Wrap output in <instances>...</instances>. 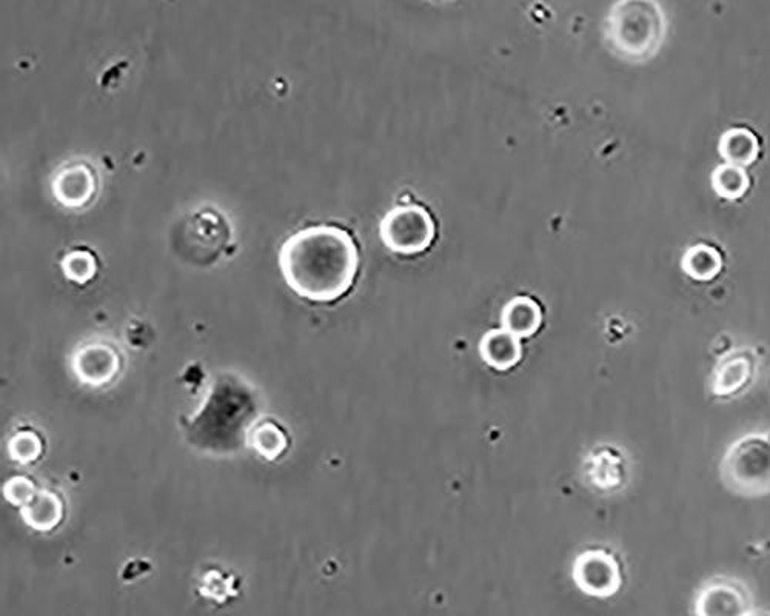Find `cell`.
Returning <instances> with one entry per match:
<instances>
[{"mask_svg": "<svg viewBox=\"0 0 770 616\" xmlns=\"http://www.w3.org/2000/svg\"><path fill=\"white\" fill-rule=\"evenodd\" d=\"M358 265L352 236L333 225L302 228L279 250V267L288 287L313 302H332L349 292Z\"/></svg>", "mask_w": 770, "mask_h": 616, "instance_id": "6da1fadb", "label": "cell"}, {"mask_svg": "<svg viewBox=\"0 0 770 616\" xmlns=\"http://www.w3.org/2000/svg\"><path fill=\"white\" fill-rule=\"evenodd\" d=\"M664 31V14L655 2H620L607 17V39L613 50L627 59H646L655 53L663 41Z\"/></svg>", "mask_w": 770, "mask_h": 616, "instance_id": "7a4b0ae2", "label": "cell"}, {"mask_svg": "<svg viewBox=\"0 0 770 616\" xmlns=\"http://www.w3.org/2000/svg\"><path fill=\"white\" fill-rule=\"evenodd\" d=\"M724 487L743 498L770 495V430L735 439L720 462Z\"/></svg>", "mask_w": 770, "mask_h": 616, "instance_id": "3957f363", "label": "cell"}, {"mask_svg": "<svg viewBox=\"0 0 770 616\" xmlns=\"http://www.w3.org/2000/svg\"><path fill=\"white\" fill-rule=\"evenodd\" d=\"M230 238V227L218 211L199 210L179 222L173 233V248L185 261L208 264L215 261Z\"/></svg>", "mask_w": 770, "mask_h": 616, "instance_id": "277c9868", "label": "cell"}, {"mask_svg": "<svg viewBox=\"0 0 770 616\" xmlns=\"http://www.w3.org/2000/svg\"><path fill=\"white\" fill-rule=\"evenodd\" d=\"M379 231L382 241L390 250L402 255H413L432 244L435 222L426 208L401 205L384 216Z\"/></svg>", "mask_w": 770, "mask_h": 616, "instance_id": "5b68a950", "label": "cell"}, {"mask_svg": "<svg viewBox=\"0 0 770 616\" xmlns=\"http://www.w3.org/2000/svg\"><path fill=\"white\" fill-rule=\"evenodd\" d=\"M573 580L587 595L607 598L615 595L623 584L621 566L612 553L589 550L576 558Z\"/></svg>", "mask_w": 770, "mask_h": 616, "instance_id": "8992f818", "label": "cell"}, {"mask_svg": "<svg viewBox=\"0 0 770 616\" xmlns=\"http://www.w3.org/2000/svg\"><path fill=\"white\" fill-rule=\"evenodd\" d=\"M749 606L747 587L727 576L707 581L695 601L698 616H747Z\"/></svg>", "mask_w": 770, "mask_h": 616, "instance_id": "52a82bcc", "label": "cell"}, {"mask_svg": "<svg viewBox=\"0 0 770 616\" xmlns=\"http://www.w3.org/2000/svg\"><path fill=\"white\" fill-rule=\"evenodd\" d=\"M757 372V356L752 350L737 349L727 353L717 362L710 376V393L715 398H734L754 382Z\"/></svg>", "mask_w": 770, "mask_h": 616, "instance_id": "ba28073f", "label": "cell"}, {"mask_svg": "<svg viewBox=\"0 0 770 616\" xmlns=\"http://www.w3.org/2000/svg\"><path fill=\"white\" fill-rule=\"evenodd\" d=\"M51 187L57 201L65 207H84L96 195L98 175L87 162H70L57 170Z\"/></svg>", "mask_w": 770, "mask_h": 616, "instance_id": "9c48e42d", "label": "cell"}, {"mask_svg": "<svg viewBox=\"0 0 770 616\" xmlns=\"http://www.w3.org/2000/svg\"><path fill=\"white\" fill-rule=\"evenodd\" d=\"M77 378L91 387L107 384L121 367L119 353L107 344H90L77 352L73 361Z\"/></svg>", "mask_w": 770, "mask_h": 616, "instance_id": "30bf717a", "label": "cell"}, {"mask_svg": "<svg viewBox=\"0 0 770 616\" xmlns=\"http://www.w3.org/2000/svg\"><path fill=\"white\" fill-rule=\"evenodd\" d=\"M479 352L484 361L496 370H509L523 356L519 339L507 330H492L484 335Z\"/></svg>", "mask_w": 770, "mask_h": 616, "instance_id": "8fae6325", "label": "cell"}, {"mask_svg": "<svg viewBox=\"0 0 770 616\" xmlns=\"http://www.w3.org/2000/svg\"><path fill=\"white\" fill-rule=\"evenodd\" d=\"M501 319H503L504 330L519 339L529 338L536 333L543 321V315L539 305L533 299L518 296L506 305Z\"/></svg>", "mask_w": 770, "mask_h": 616, "instance_id": "7c38bea8", "label": "cell"}, {"mask_svg": "<svg viewBox=\"0 0 770 616\" xmlns=\"http://www.w3.org/2000/svg\"><path fill=\"white\" fill-rule=\"evenodd\" d=\"M61 499L54 493H36L27 506L22 507L21 515L25 523L39 532H48L61 523L64 513Z\"/></svg>", "mask_w": 770, "mask_h": 616, "instance_id": "4fadbf2b", "label": "cell"}, {"mask_svg": "<svg viewBox=\"0 0 770 616\" xmlns=\"http://www.w3.org/2000/svg\"><path fill=\"white\" fill-rule=\"evenodd\" d=\"M757 147V139L754 138V134L743 130V128H735V130H730L729 133L724 134L721 150L732 164L734 162L747 164L755 158Z\"/></svg>", "mask_w": 770, "mask_h": 616, "instance_id": "5bb4252c", "label": "cell"}, {"mask_svg": "<svg viewBox=\"0 0 770 616\" xmlns=\"http://www.w3.org/2000/svg\"><path fill=\"white\" fill-rule=\"evenodd\" d=\"M720 259L715 248L709 245H695L687 252L684 264H686L687 273H690L693 278L707 279L717 273L721 265Z\"/></svg>", "mask_w": 770, "mask_h": 616, "instance_id": "9a60e30c", "label": "cell"}, {"mask_svg": "<svg viewBox=\"0 0 770 616\" xmlns=\"http://www.w3.org/2000/svg\"><path fill=\"white\" fill-rule=\"evenodd\" d=\"M62 268L70 281L76 284H85L93 278L96 273V258L87 248H76L65 255L62 259Z\"/></svg>", "mask_w": 770, "mask_h": 616, "instance_id": "2e32d148", "label": "cell"}, {"mask_svg": "<svg viewBox=\"0 0 770 616\" xmlns=\"http://www.w3.org/2000/svg\"><path fill=\"white\" fill-rule=\"evenodd\" d=\"M252 444L264 458L276 459L287 447V438L278 427L264 424L252 433Z\"/></svg>", "mask_w": 770, "mask_h": 616, "instance_id": "e0dca14e", "label": "cell"}, {"mask_svg": "<svg viewBox=\"0 0 770 616\" xmlns=\"http://www.w3.org/2000/svg\"><path fill=\"white\" fill-rule=\"evenodd\" d=\"M714 184L721 195L735 198L746 190L747 176L737 165L724 164L715 171Z\"/></svg>", "mask_w": 770, "mask_h": 616, "instance_id": "ac0fdd59", "label": "cell"}, {"mask_svg": "<svg viewBox=\"0 0 770 616\" xmlns=\"http://www.w3.org/2000/svg\"><path fill=\"white\" fill-rule=\"evenodd\" d=\"M11 456L16 461L31 462L34 459L39 458L42 453L41 439L37 438L34 433H19L14 436L13 441L10 444Z\"/></svg>", "mask_w": 770, "mask_h": 616, "instance_id": "d6986e66", "label": "cell"}, {"mask_svg": "<svg viewBox=\"0 0 770 616\" xmlns=\"http://www.w3.org/2000/svg\"><path fill=\"white\" fill-rule=\"evenodd\" d=\"M34 496H36V493H34L33 486L25 478L11 479L10 483L5 487V498L14 506H27Z\"/></svg>", "mask_w": 770, "mask_h": 616, "instance_id": "ffe728a7", "label": "cell"}, {"mask_svg": "<svg viewBox=\"0 0 770 616\" xmlns=\"http://www.w3.org/2000/svg\"><path fill=\"white\" fill-rule=\"evenodd\" d=\"M747 616H767V615H761V613H758V615H747Z\"/></svg>", "mask_w": 770, "mask_h": 616, "instance_id": "44dd1931", "label": "cell"}]
</instances>
